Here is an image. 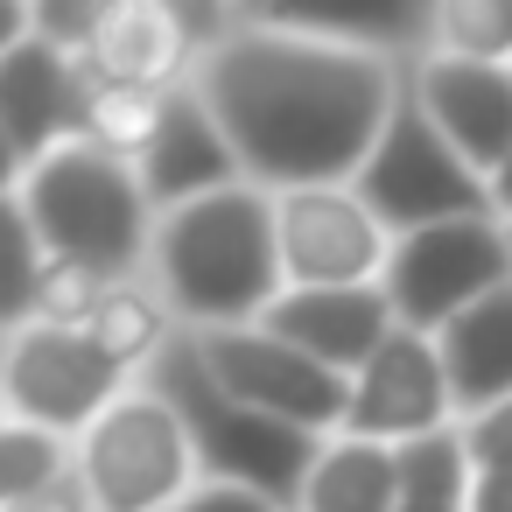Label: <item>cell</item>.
<instances>
[{"mask_svg":"<svg viewBox=\"0 0 512 512\" xmlns=\"http://www.w3.org/2000/svg\"><path fill=\"white\" fill-rule=\"evenodd\" d=\"M141 386H155V393L183 414V428H190V442H197V470H204L211 484H239V491H260V498H274V505L295 512L323 435H302V428H288V421H274V414L239 407V400L211 379V365L197 358V337H190V330L141 372Z\"/></svg>","mask_w":512,"mask_h":512,"instance_id":"obj_4","label":"cell"},{"mask_svg":"<svg viewBox=\"0 0 512 512\" xmlns=\"http://www.w3.org/2000/svg\"><path fill=\"white\" fill-rule=\"evenodd\" d=\"M120 281H106L99 267H78V260H43V295H36V323H57V330H85L99 316V302L113 295Z\"/></svg>","mask_w":512,"mask_h":512,"instance_id":"obj_25","label":"cell"},{"mask_svg":"<svg viewBox=\"0 0 512 512\" xmlns=\"http://www.w3.org/2000/svg\"><path fill=\"white\" fill-rule=\"evenodd\" d=\"M22 176H29V162L15 155V141H8V134H0V197H15V190H22Z\"/></svg>","mask_w":512,"mask_h":512,"instance_id":"obj_31","label":"cell"},{"mask_svg":"<svg viewBox=\"0 0 512 512\" xmlns=\"http://www.w3.org/2000/svg\"><path fill=\"white\" fill-rule=\"evenodd\" d=\"M85 57H92L106 78L155 85V92H183L190 71H197V50H190V36H183L176 0H106L99 43H92Z\"/></svg>","mask_w":512,"mask_h":512,"instance_id":"obj_16","label":"cell"},{"mask_svg":"<svg viewBox=\"0 0 512 512\" xmlns=\"http://www.w3.org/2000/svg\"><path fill=\"white\" fill-rule=\"evenodd\" d=\"M274 239H281V281L288 288H379V274L393 260V232L365 211V197L351 183L281 190L274 197Z\"/></svg>","mask_w":512,"mask_h":512,"instance_id":"obj_10","label":"cell"},{"mask_svg":"<svg viewBox=\"0 0 512 512\" xmlns=\"http://www.w3.org/2000/svg\"><path fill=\"white\" fill-rule=\"evenodd\" d=\"M36 36V8H22V0H0V57L22 50Z\"/></svg>","mask_w":512,"mask_h":512,"instance_id":"obj_30","label":"cell"},{"mask_svg":"<svg viewBox=\"0 0 512 512\" xmlns=\"http://www.w3.org/2000/svg\"><path fill=\"white\" fill-rule=\"evenodd\" d=\"M22 512H92V505H85V491H78V477H71L64 491H50V498H36V505H22Z\"/></svg>","mask_w":512,"mask_h":512,"instance_id":"obj_32","label":"cell"},{"mask_svg":"<svg viewBox=\"0 0 512 512\" xmlns=\"http://www.w3.org/2000/svg\"><path fill=\"white\" fill-rule=\"evenodd\" d=\"M148 288L169 302L176 330H246L281 302V239H274V197L253 183H232L218 197H197L183 211L155 218Z\"/></svg>","mask_w":512,"mask_h":512,"instance_id":"obj_2","label":"cell"},{"mask_svg":"<svg viewBox=\"0 0 512 512\" xmlns=\"http://www.w3.org/2000/svg\"><path fill=\"white\" fill-rule=\"evenodd\" d=\"M197 337V358L211 365V379L253 407V414H274L302 435H344V414H351V379L316 365L309 351L281 344L274 330L246 323V330H190Z\"/></svg>","mask_w":512,"mask_h":512,"instance_id":"obj_9","label":"cell"},{"mask_svg":"<svg viewBox=\"0 0 512 512\" xmlns=\"http://www.w3.org/2000/svg\"><path fill=\"white\" fill-rule=\"evenodd\" d=\"M407 92L435 120V134L491 183L512 155V64H463V57H414Z\"/></svg>","mask_w":512,"mask_h":512,"instance_id":"obj_12","label":"cell"},{"mask_svg":"<svg viewBox=\"0 0 512 512\" xmlns=\"http://www.w3.org/2000/svg\"><path fill=\"white\" fill-rule=\"evenodd\" d=\"M428 50L463 57V64H512V0H435L428 8Z\"/></svg>","mask_w":512,"mask_h":512,"instance_id":"obj_23","label":"cell"},{"mask_svg":"<svg viewBox=\"0 0 512 512\" xmlns=\"http://www.w3.org/2000/svg\"><path fill=\"white\" fill-rule=\"evenodd\" d=\"M99 22H106V0H43L36 8V43H50L64 57H85L99 43Z\"/></svg>","mask_w":512,"mask_h":512,"instance_id":"obj_26","label":"cell"},{"mask_svg":"<svg viewBox=\"0 0 512 512\" xmlns=\"http://www.w3.org/2000/svg\"><path fill=\"white\" fill-rule=\"evenodd\" d=\"M449 393H456V421L512 400V281L491 288L484 302H470L449 330H435Z\"/></svg>","mask_w":512,"mask_h":512,"instance_id":"obj_17","label":"cell"},{"mask_svg":"<svg viewBox=\"0 0 512 512\" xmlns=\"http://www.w3.org/2000/svg\"><path fill=\"white\" fill-rule=\"evenodd\" d=\"M85 337H92V344H99L127 379H141V372H148V365H155L183 330H176L169 302H162L148 281H120V288L99 302V316L85 323Z\"/></svg>","mask_w":512,"mask_h":512,"instance_id":"obj_20","label":"cell"},{"mask_svg":"<svg viewBox=\"0 0 512 512\" xmlns=\"http://www.w3.org/2000/svg\"><path fill=\"white\" fill-rule=\"evenodd\" d=\"M442 428H456V393H449L442 351H435V337H421V330H393V337L351 372L344 435L407 449V442L442 435Z\"/></svg>","mask_w":512,"mask_h":512,"instance_id":"obj_11","label":"cell"},{"mask_svg":"<svg viewBox=\"0 0 512 512\" xmlns=\"http://www.w3.org/2000/svg\"><path fill=\"white\" fill-rule=\"evenodd\" d=\"M491 211H498V218L512 225V155H505V169L491 176Z\"/></svg>","mask_w":512,"mask_h":512,"instance_id":"obj_33","label":"cell"},{"mask_svg":"<svg viewBox=\"0 0 512 512\" xmlns=\"http://www.w3.org/2000/svg\"><path fill=\"white\" fill-rule=\"evenodd\" d=\"M71 477H78V442L8 421V435H0V512H22V505L64 491Z\"/></svg>","mask_w":512,"mask_h":512,"instance_id":"obj_22","label":"cell"},{"mask_svg":"<svg viewBox=\"0 0 512 512\" xmlns=\"http://www.w3.org/2000/svg\"><path fill=\"white\" fill-rule=\"evenodd\" d=\"M512 281V225L505 218H449L428 232L393 239V260L379 274L400 330H449L470 302Z\"/></svg>","mask_w":512,"mask_h":512,"instance_id":"obj_7","label":"cell"},{"mask_svg":"<svg viewBox=\"0 0 512 512\" xmlns=\"http://www.w3.org/2000/svg\"><path fill=\"white\" fill-rule=\"evenodd\" d=\"M351 190L365 197V211L407 239V232H428V225H449V218H498L491 211V183L435 134V120L421 113L414 92H400L379 148L365 155V169L351 176Z\"/></svg>","mask_w":512,"mask_h":512,"instance_id":"obj_6","label":"cell"},{"mask_svg":"<svg viewBox=\"0 0 512 512\" xmlns=\"http://www.w3.org/2000/svg\"><path fill=\"white\" fill-rule=\"evenodd\" d=\"M197 484L204 470L183 414L141 379L78 435V491L92 512H176Z\"/></svg>","mask_w":512,"mask_h":512,"instance_id":"obj_5","label":"cell"},{"mask_svg":"<svg viewBox=\"0 0 512 512\" xmlns=\"http://www.w3.org/2000/svg\"><path fill=\"white\" fill-rule=\"evenodd\" d=\"M470 512H512V470H477Z\"/></svg>","mask_w":512,"mask_h":512,"instance_id":"obj_29","label":"cell"},{"mask_svg":"<svg viewBox=\"0 0 512 512\" xmlns=\"http://www.w3.org/2000/svg\"><path fill=\"white\" fill-rule=\"evenodd\" d=\"M400 498V470L386 442H358V435H330L309 463V484L295 498V512H393Z\"/></svg>","mask_w":512,"mask_h":512,"instance_id":"obj_18","label":"cell"},{"mask_svg":"<svg viewBox=\"0 0 512 512\" xmlns=\"http://www.w3.org/2000/svg\"><path fill=\"white\" fill-rule=\"evenodd\" d=\"M43 239L22 211V197H0V337H15L36 323V295H43Z\"/></svg>","mask_w":512,"mask_h":512,"instance_id":"obj_24","label":"cell"},{"mask_svg":"<svg viewBox=\"0 0 512 512\" xmlns=\"http://www.w3.org/2000/svg\"><path fill=\"white\" fill-rule=\"evenodd\" d=\"M0 134L15 141L22 162L57 155L85 134V57H64L50 43H22L0 57Z\"/></svg>","mask_w":512,"mask_h":512,"instance_id":"obj_13","label":"cell"},{"mask_svg":"<svg viewBox=\"0 0 512 512\" xmlns=\"http://www.w3.org/2000/svg\"><path fill=\"white\" fill-rule=\"evenodd\" d=\"M134 169H141V190H148L155 218H162V211H183V204H197V197H218V190H232V183H246V169H239L225 127L211 120V106H204L190 85L169 92L162 134H155V148H148Z\"/></svg>","mask_w":512,"mask_h":512,"instance_id":"obj_15","label":"cell"},{"mask_svg":"<svg viewBox=\"0 0 512 512\" xmlns=\"http://www.w3.org/2000/svg\"><path fill=\"white\" fill-rule=\"evenodd\" d=\"M260 330H274L281 344H295V351H309L316 365H330V372L351 379L400 323H393L386 288H288V295L260 316Z\"/></svg>","mask_w":512,"mask_h":512,"instance_id":"obj_14","label":"cell"},{"mask_svg":"<svg viewBox=\"0 0 512 512\" xmlns=\"http://www.w3.org/2000/svg\"><path fill=\"white\" fill-rule=\"evenodd\" d=\"M162 113H169V92L155 85H127V78H106L92 57H85V134L92 148L120 155V162H141L162 134Z\"/></svg>","mask_w":512,"mask_h":512,"instance_id":"obj_19","label":"cell"},{"mask_svg":"<svg viewBox=\"0 0 512 512\" xmlns=\"http://www.w3.org/2000/svg\"><path fill=\"white\" fill-rule=\"evenodd\" d=\"M0 393H8V421L43 428L57 442H78L113 400L134 393V379L85 330L29 323L15 337H0Z\"/></svg>","mask_w":512,"mask_h":512,"instance_id":"obj_8","label":"cell"},{"mask_svg":"<svg viewBox=\"0 0 512 512\" xmlns=\"http://www.w3.org/2000/svg\"><path fill=\"white\" fill-rule=\"evenodd\" d=\"M190 92L225 127L246 183L281 197L351 183L365 169L407 92V64L295 29L274 8H239V29L197 57Z\"/></svg>","mask_w":512,"mask_h":512,"instance_id":"obj_1","label":"cell"},{"mask_svg":"<svg viewBox=\"0 0 512 512\" xmlns=\"http://www.w3.org/2000/svg\"><path fill=\"white\" fill-rule=\"evenodd\" d=\"M0 435H8V393H0Z\"/></svg>","mask_w":512,"mask_h":512,"instance_id":"obj_34","label":"cell"},{"mask_svg":"<svg viewBox=\"0 0 512 512\" xmlns=\"http://www.w3.org/2000/svg\"><path fill=\"white\" fill-rule=\"evenodd\" d=\"M176 512H288V505H274V498H260V491H239V484H197Z\"/></svg>","mask_w":512,"mask_h":512,"instance_id":"obj_28","label":"cell"},{"mask_svg":"<svg viewBox=\"0 0 512 512\" xmlns=\"http://www.w3.org/2000/svg\"><path fill=\"white\" fill-rule=\"evenodd\" d=\"M393 470H400V498H393V512H470L477 463H470V449H463L456 428L393 449Z\"/></svg>","mask_w":512,"mask_h":512,"instance_id":"obj_21","label":"cell"},{"mask_svg":"<svg viewBox=\"0 0 512 512\" xmlns=\"http://www.w3.org/2000/svg\"><path fill=\"white\" fill-rule=\"evenodd\" d=\"M15 197H22V211H29L50 260L99 267L106 281H141L148 274L155 204H148L134 162H120L92 141H64L57 155L29 162Z\"/></svg>","mask_w":512,"mask_h":512,"instance_id":"obj_3","label":"cell"},{"mask_svg":"<svg viewBox=\"0 0 512 512\" xmlns=\"http://www.w3.org/2000/svg\"><path fill=\"white\" fill-rule=\"evenodd\" d=\"M456 435H463V449H470L477 470H512V400H498V407L456 421Z\"/></svg>","mask_w":512,"mask_h":512,"instance_id":"obj_27","label":"cell"}]
</instances>
